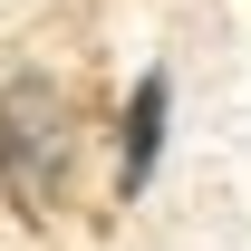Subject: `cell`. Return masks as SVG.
<instances>
[{
  "label": "cell",
  "mask_w": 251,
  "mask_h": 251,
  "mask_svg": "<svg viewBox=\"0 0 251 251\" xmlns=\"http://www.w3.org/2000/svg\"><path fill=\"white\" fill-rule=\"evenodd\" d=\"M68 174H77V106L49 68H20L0 87V193L20 222H49L68 203Z\"/></svg>",
  "instance_id": "6da1fadb"
},
{
  "label": "cell",
  "mask_w": 251,
  "mask_h": 251,
  "mask_svg": "<svg viewBox=\"0 0 251 251\" xmlns=\"http://www.w3.org/2000/svg\"><path fill=\"white\" fill-rule=\"evenodd\" d=\"M164 126H174V77H164V68H145V77H135V97H126V116H116V203H135V193L155 184Z\"/></svg>",
  "instance_id": "7a4b0ae2"
}]
</instances>
